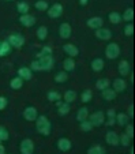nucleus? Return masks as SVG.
Returning a JSON list of instances; mask_svg holds the SVG:
<instances>
[{
  "label": "nucleus",
  "mask_w": 135,
  "mask_h": 154,
  "mask_svg": "<svg viewBox=\"0 0 135 154\" xmlns=\"http://www.w3.org/2000/svg\"><path fill=\"white\" fill-rule=\"evenodd\" d=\"M35 128H37L38 134L42 137H49L51 131H52V124H51L49 119L45 115H40L35 119Z\"/></svg>",
  "instance_id": "obj_1"
},
{
  "label": "nucleus",
  "mask_w": 135,
  "mask_h": 154,
  "mask_svg": "<svg viewBox=\"0 0 135 154\" xmlns=\"http://www.w3.org/2000/svg\"><path fill=\"white\" fill-rule=\"evenodd\" d=\"M120 47L116 42H109L105 48V56L109 60H116L120 56Z\"/></svg>",
  "instance_id": "obj_2"
},
{
  "label": "nucleus",
  "mask_w": 135,
  "mask_h": 154,
  "mask_svg": "<svg viewBox=\"0 0 135 154\" xmlns=\"http://www.w3.org/2000/svg\"><path fill=\"white\" fill-rule=\"evenodd\" d=\"M37 60L40 61V66H41V71H51L53 68V64H55V59L52 55H44L37 57Z\"/></svg>",
  "instance_id": "obj_3"
},
{
  "label": "nucleus",
  "mask_w": 135,
  "mask_h": 154,
  "mask_svg": "<svg viewBox=\"0 0 135 154\" xmlns=\"http://www.w3.org/2000/svg\"><path fill=\"white\" fill-rule=\"evenodd\" d=\"M87 120L93 124V127H101L105 122V113L103 111H96L94 113L89 115Z\"/></svg>",
  "instance_id": "obj_4"
},
{
  "label": "nucleus",
  "mask_w": 135,
  "mask_h": 154,
  "mask_svg": "<svg viewBox=\"0 0 135 154\" xmlns=\"http://www.w3.org/2000/svg\"><path fill=\"white\" fill-rule=\"evenodd\" d=\"M19 150L22 154H33L34 153V143L30 138H25L22 139L21 145H19Z\"/></svg>",
  "instance_id": "obj_5"
},
{
  "label": "nucleus",
  "mask_w": 135,
  "mask_h": 154,
  "mask_svg": "<svg viewBox=\"0 0 135 154\" xmlns=\"http://www.w3.org/2000/svg\"><path fill=\"white\" fill-rule=\"evenodd\" d=\"M47 11H48V17H49L51 19H57V18H60L63 15V6L60 3H55V4H52Z\"/></svg>",
  "instance_id": "obj_6"
},
{
  "label": "nucleus",
  "mask_w": 135,
  "mask_h": 154,
  "mask_svg": "<svg viewBox=\"0 0 135 154\" xmlns=\"http://www.w3.org/2000/svg\"><path fill=\"white\" fill-rule=\"evenodd\" d=\"M8 44L11 45L12 48H22L25 44V37L22 34H18V33H15V34H11L8 37Z\"/></svg>",
  "instance_id": "obj_7"
},
{
  "label": "nucleus",
  "mask_w": 135,
  "mask_h": 154,
  "mask_svg": "<svg viewBox=\"0 0 135 154\" xmlns=\"http://www.w3.org/2000/svg\"><path fill=\"white\" fill-rule=\"evenodd\" d=\"M56 146L59 149L60 151L66 153V151H70L72 149V142H71L68 138H59L57 142H56Z\"/></svg>",
  "instance_id": "obj_8"
},
{
  "label": "nucleus",
  "mask_w": 135,
  "mask_h": 154,
  "mask_svg": "<svg viewBox=\"0 0 135 154\" xmlns=\"http://www.w3.org/2000/svg\"><path fill=\"white\" fill-rule=\"evenodd\" d=\"M35 22H37L35 17H33V15H30V14H23L19 17V23H22V26H25V27L34 26Z\"/></svg>",
  "instance_id": "obj_9"
},
{
  "label": "nucleus",
  "mask_w": 135,
  "mask_h": 154,
  "mask_svg": "<svg viewBox=\"0 0 135 154\" xmlns=\"http://www.w3.org/2000/svg\"><path fill=\"white\" fill-rule=\"evenodd\" d=\"M86 25H87V27H90V29H100V27L104 26V19L101 17H91L89 18L87 20H86Z\"/></svg>",
  "instance_id": "obj_10"
},
{
  "label": "nucleus",
  "mask_w": 135,
  "mask_h": 154,
  "mask_svg": "<svg viewBox=\"0 0 135 154\" xmlns=\"http://www.w3.org/2000/svg\"><path fill=\"white\" fill-rule=\"evenodd\" d=\"M59 34L63 40H68V38L71 37V34H72V27H71V25L67 23V22L62 23L59 27Z\"/></svg>",
  "instance_id": "obj_11"
},
{
  "label": "nucleus",
  "mask_w": 135,
  "mask_h": 154,
  "mask_svg": "<svg viewBox=\"0 0 135 154\" xmlns=\"http://www.w3.org/2000/svg\"><path fill=\"white\" fill-rule=\"evenodd\" d=\"M112 86H113L112 89H113L116 93H123L127 89V82H126V79H123V78H116L112 82Z\"/></svg>",
  "instance_id": "obj_12"
},
{
  "label": "nucleus",
  "mask_w": 135,
  "mask_h": 154,
  "mask_svg": "<svg viewBox=\"0 0 135 154\" xmlns=\"http://www.w3.org/2000/svg\"><path fill=\"white\" fill-rule=\"evenodd\" d=\"M118 71L120 74V76H127L128 74H131V66H130L128 60H120L118 64Z\"/></svg>",
  "instance_id": "obj_13"
},
{
  "label": "nucleus",
  "mask_w": 135,
  "mask_h": 154,
  "mask_svg": "<svg viewBox=\"0 0 135 154\" xmlns=\"http://www.w3.org/2000/svg\"><path fill=\"white\" fill-rule=\"evenodd\" d=\"M37 116H38V112H37V109H35L34 106H27V108H25L23 117L27 120V122H35Z\"/></svg>",
  "instance_id": "obj_14"
},
{
  "label": "nucleus",
  "mask_w": 135,
  "mask_h": 154,
  "mask_svg": "<svg viewBox=\"0 0 135 154\" xmlns=\"http://www.w3.org/2000/svg\"><path fill=\"white\" fill-rule=\"evenodd\" d=\"M96 37L98 40H103V41H108L112 38V32L109 29H105V27H100V29H96Z\"/></svg>",
  "instance_id": "obj_15"
},
{
  "label": "nucleus",
  "mask_w": 135,
  "mask_h": 154,
  "mask_svg": "<svg viewBox=\"0 0 135 154\" xmlns=\"http://www.w3.org/2000/svg\"><path fill=\"white\" fill-rule=\"evenodd\" d=\"M63 51H64L70 57L75 59L76 56H79V49H78V47L74 45V44H64V45H63Z\"/></svg>",
  "instance_id": "obj_16"
},
{
  "label": "nucleus",
  "mask_w": 135,
  "mask_h": 154,
  "mask_svg": "<svg viewBox=\"0 0 135 154\" xmlns=\"http://www.w3.org/2000/svg\"><path fill=\"white\" fill-rule=\"evenodd\" d=\"M105 142L109 146H118L119 145V135L115 132V131H108L105 134Z\"/></svg>",
  "instance_id": "obj_17"
},
{
  "label": "nucleus",
  "mask_w": 135,
  "mask_h": 154,
  "mask_svg": "<svg viewBox=\"0 0 135 154\" xmlns=\"http://www.w3.org/2000/svg\"><path fill=\"white\" fill-rule=\"evenodd\" d=\"M90 67H91V70H93L94 72H101V71L104 70V67H105V63H104L103 59L96 57V59H93V60H91Z\"/></svg>",
  "instance_id": "obj_18"
},
{
  "label": "nucleus",
  "mask_w": 135,
  "mask_h": 154,
  "mask_svg": "<svg viewBox=\"0 0 135 154\" xmlns=\"http://www.w3.org/2000/svg\"><path fill=\"white\" fill-rule=\"evenodd\" d=\"M70 111H71V104L57 101V113H59L60 116H66V115H68Z\"/></svg>",
  "instance_id": "obj_19"
},
{
  "label": "nucleus",
  "mask_w": 135,
  "mask_h": 154,
  "mask_svg": "<svg viewBox=\"0 0 135 154\" xmlns=\"http://www.w3.org/2000/svg\"><path fill=\"white\" fill-rule=\"evenodd\" d=\"M18 76H21L23 81H30L33 78V71L29 67H21L18 70Z\"/></svg>",
  "instance_id": "obj_20"
},
{
  "label": "nucleus",
  "mask_w": 135,
  "mask_h": 154,
  "mask_svg": "<svg viewBox=\"0 0 135 154\" xmlns=\"http://www.w3.org/2000/svg\"><path fill=\"white\" fill-rule=\"evenodd\" d=\"M101 93H103V98L105 100V101H108V102L113 101V100L116 98V94H118L113 89H111V87H106V89L101 90Z\"/></svg>",
  "instance_id": "obj_21"
},
{
  "label": "nucleus",
  "mask_w": 135,
  "mask_h": 154,
  "mask_svg": "<svg viewBox=\"0 0 135 154\" xmlns=\"http://www.w3.org/2000/svg\"><path fill=\"white\" fill-rule=\"evenodd\" d=\"M75 67H76V63H75V60H74V57H67L64 61H63V70H64L66 72L74 71Z\"/></svg>",
  "instance_id": "obj_22"
},
{
  "label": "nucleus",
  "mask_w": 135,
  "mask_h": 154,
  "mask_svg": "<svg viewBox=\"0 0 135 154\" xmlns=\"http://www.w3.org/2000/svg\"><path fill=\"white\" fill-rule=\"evenodd\" d=\"M22 86H23V79L21 76H15L10 81V87L12 90H19V89H22Z\"/></svg>",
  "instance_id": "obj_23"
},
{
  "label": "nucleus",
  "mask_w": 135,
  "mask_h": 154,
  "mask_svg": "<svg viewBox=\"0 0 135 154\" xmlns=\"http://www.w3.org/2000/svg\"><path fill=\"white\" fill-rule=\"evenodd\" d=\"M89 109L86 106H82V108H79V109H78V112H76V120H78V122H83V120H86L89 117Z\"/></svg>",
  "instance_id": "obj_24"
},
{
  "label": "nucleus",
  "mask_w": 135,
  "mask_h": 154,
  "mask_svg": "<svg viewBox=\"0 0 135 154\" xmlns=\"http://www.w3.org/2000/svg\"><path fill=\"white\" fill-rule=\"evenodd\" d=\"M10 52H11V45L8 41H0V57H4Z\"/></svg>",
  "instance_id": "obj_25"
},
{
  "label": "nucleus",
  "mask_w": 135,
  "mask_h": 154,
  "mask_svg": "<svg viewBox=\"0 0 135 154\" xmlns=\"http://www.w3.org/2000/svg\"><path fill=\"white\" fill-rule=\"evenodd\" d=\"M76 97H78V93L75 90H67L64 93V96H63V98H64V102L72 104V102H75Z\"/></svg>",
  "instance_id": "obj_26"
},
{
  "label": "nucleus",
  "mask_w": 135,
  "mask_h": 154,
  "mask_svg": "<svg viewBox=\"0 0 135 154\" xmlns=\"http://www.w3.org/2000/svg\"><path fill=\"white\" fill-rule=\"evenodd\" d=\"M108 19L112 25H119L121 22V15L118 11H112V12H109Z\"/></svg>",
  "instance_id": "obj_27"
},
{
  "label": "nucleus",
  "mask_w": 135,
  "mask_h": 154,
  "mask_svg": "<svg viewBox=\"0 0 135 154\" xmlns=\"http://www.w3.org/2000/svg\"><path fill=\"white\" fill-rule=\"evenodd\" d=\"M109 85H111V81H109L108 78H100L96 82V89L101 91V90H104V89H106V87H109Z\"/></svg>",
  "instance_id": "obj_28"
},
{
  "label": "nucleus",
  "mask_w": 135,
  "mask_h": 154,
  "mask_svg": "<svg viewBox=\"0 0 135 154\" xmlns=\"http://www.w3.org/2000/svg\"><path fill=\"white\" fill-rule=\"evenodd\" d=\"M128 120H130V117L127 113H123V112H121V113H116V124L124 127V125L128 123Z\"/></svg>",
  "instance_id": "obj_29"
},
{
  "label": "nucleus",
  "mask_w": 135,
  "mask_h": 154,
  "mask_svg": "<svg viewBox=\"0 0 135 154\" xmlns=\"http://www.w3.org/2000/svg\"><path fill=\"white\" fill-rule=\"evenodd\" d=\"M91 100H93V91H91L90 89H85V90L82 91V94H81V101H82L83 104H87Z\"/></svg>",
  "instance_id": "obj_30"
},
{
  "label": "nucleus",
  "mask_w": 135,
  "mask_h": 154,
  "mask_svg": "<svg viewBox=\"0 0 135 154\" xmlns=\"http://www.w3.org/2000/svg\"><path fill=\"white\" fill-rule=\"evenodd\" d=\"M121 19H124L127 23L132 22V19H134V8H132V7L126 8V11H124L123 15H121Z\"/></svg>",
  "instance_id": "obj_31"
},
{
  "label": "nucleus",
  "mask_w": 135,
  "mask_h": 154,
  "mask_svg": "<svg viewBox=\"0 0 135 154\" xmlns=\"http://www.w3.org/2000/svg\"><path fill=\"white\" fill-rule=\"evenodd\" d=\"M47 98H48V101H51V102H57L62 100V94H60L59 91L52 90V91H48Z\"/></svg>",
  "instance_id": "obj_32"
},
{
  "label": "nucleus",
  "mask_w": 135,
  "mask_h": 154,
  "mask_svg": "<svg viewBox=\"0 0 135 154\" xmlns=\"http://www.w3.org/2000/svg\"><path fill=\"white\" fill-rule=\"evenodd\" d=\"M68 81V74L66 71H59L55 75V82L56 83H66Z\"/></svg>",
  "instance_id": "obj_33"
},
{
  "label": "nucleus",
  "mask_w": 135,
  "mask_h": 154,
  "mask_svg": "<svg viewBox=\"0 0 135 154\" xmlns=\"http://www.w3.org/2000/svg\"><path fill=\"white\" fill-rule=\"evenodd\" d=\"M17 10H18V12H19L21 15H23V14H29L30 6L26 3V2H19V3L17 4Z\"/></svg>",
  "instance_id": "obj_34"
},
{
  "label": "nucleus",
  "mask_w": 135,
  "mask_h": 154,
  "mask_svg": "<svg viewBox=\"0 0 135 154\" xmlns=\"http://www.w3.org/2000/svg\"><path fill=\"white\" fill-rule=\"evenodd\" d=\"M37 38L38 40H41V41H44V40H47V37H48V27L47 26H40L37 29Z\"/></svg>",
  "instance_id": "obj_35"
},
{
  "label": "nucleus",
  "mask_w": 135,
  "mask_h": 154,
  "mask_svg": "<svg viewBox=\"0 0 135 154\" xmlns=\"http://www.w3.org/2000/svg\"><path fill=\"white\" fill-rule=\"evenodd\" d=\"M131 139H132V138H130L128 135L124 132L123 135H120V137H119V145L124 146V147H128V146L131 145Z\"/></svg>",
  "instance_id": "obj_36"
},
{
  "label": "nucleus",
  "mask_w": 135,
  "mask_h": 154,
  "mask_svg": "<svg viewBox=\"0 0 135 154\" xmlns=\"http://www.w3.org/2000/svg\"><path fill=\"white\" fill-rule=\"evenodd\" d=\"M79 127H81V131H83V132H90L91 130H93V124H91L90 122H89L87 119L83 120V122L79 123Z\"/></svg>",
  "instance_id": "obj_37"
},
{
  "label": "nucleus",
  "mask_w": 135,
  "mask_h": 154,
  "mask_svg": "<svg viewBox=\"0 0 135 154\" xmlns=\"http://www.w3.org/2000/svg\"><path fill=\"white\" fill-rule=\"evenodd\" d=\"M34 7L38 11H47V10L49 8V4H48V2H45V0H37L34 3Z\"/></svg>",
  "instance_id": "obj_38"
},
{
  "label": "nucleus",
  "mask_w": 135,
  "mask_h": 154,
  "mask_svg": "<svg viewBox=\"0 0 135 154\" xmlns=\"http://www.w3.org/2000/svg\"><path fill=\"white\" fill-rule=\"evenodd\" d=\"M87 154H105V149L103 146H91V147L87 149Z\"/></svg>",
  "instance_id": "obj_39"
},
{
  "label": "nucleus",
  "mask_w": 135,
  "mask_h": 154,
  "mask_svg": "<svg viewBox=\"0 0 135 154\" xmlns=\"http://www.w3.org/2000/svg\"><path fill=\"white\" fill-rule=\"evenodd\" d=\"M8 138H10L8 130H7L4 125H0V140L4 142V140H8Z\"/></svg>",
  "instance_id": "obj_40"
},
{
  "label": "nucleus",
  "mask_w": 135,
  "mask_h": 154,
  "mask_svg": "<svg viewBox=\"0 0 135 154\" xmlns=\"http://www.w3.org/2000/svg\"><path fill=\"white\" fill-rule=\"evenodd\" d=\"M124 34H126L127 37H132V34H134V25H132L131 22L124 26Z\"/></svg>",
  "instance_id": "obj_41"
},
{
  "label": "nucleus",
  "mask_w": 135,
  "mask_h": 154,
  "mask_svg": "<svg viewBox=\"0 0 135 154\" xmlns=\"http://www.w3.org/2000/svg\"><path fill=\"white\" fill-rule=\"evenodd\" d=\"M52 53H53L52 48L48 47V45H45V47H42V49L37 53V57H40V56H44V55H52Z\"/></svg>",
  "instance_id": "obj_42"
},
{
  "label": "nucleus",
  "mask_w": 135,
  "mask_h": 154,
  "mask_svg": "<svg viewBox=\"0 0 135 154\" xmlns=\"http://www.w3.org/2000/svg\"><path fill=\"white\" fill-rule=\"evenodd\" d=\"M124 127H126V134L128 135L130 138H134V125H132L131 123H127Z\"/></svg>",
  "instance_id": "obj_43"
},
{
  "label": "nucleus",
  "mask_w": 135,
  "mask_h": 154,
  "mask_svg": "<svg viewBox=\"0 0 135 154\" xmlns=\"http://www.w3.org/2000/svg\"><path fill=\"white\" fill-rule=\"evenodd\" d=\"M30 70H32V71H41L40 61H38V60H33L32 64H30Z\"/></svg>",
  "instance_id": "obj_44"
},
{
  "label": "nucleus",
  "mask_w": 135,
  "mask_h": 154,
  "mask_svg": "<svg viewBox=\"0 0 135 154\" xmlns=\"http://www.w3.org/2000/svg\"><path fill=\"white\" fill-rule=\"evenodd\" d=\"M7 104H8V101H7L6 97L0 96V111H3V109H6Z\"/></svg>",
  "instance_id": "obj_45"
},
{
  "label": "nucleus",
  "mask_w": 135,
  "mask_h": 154,
  "mask_svg": "<svg viewBox=\"0 0 135 154\" xmlns=\"http://www.w3.org/2000/svg\"><path fill=\"white\" fill-rule=\"evenodd\" d=\"M104 124L109 125V127L115 125V124H116V116H115V117H106V120L104 122Z\"/></svg>",
  "instance_id": "obj_46"
},
{
  "label": "nucleus",
  "mask_w": 135,
  "mask_h": 154,
  "mask_svg": "<svg viewBox=\"0 0 135 154\" xmlns=\"http://www.w3.org/2000/svg\"><path fill=\"white\" fill-rule=\"evenodd\" d=\"M127 111H128V117H130V119H132V117H134V105H132V104L130 105Z\"/></svg>",
  "instance_id": "obj_47"
},
{
  "label": "nucleus",
  "mask_w": 135,
  "mask_h": 154,
  "mask_svg": "<svg viewBox=\"0 0 135 154\" xmlns=\"http://www.w3.org/2000/svg\"><path fill=\"white\" fill-rule=\"evenodd\" d=\"M115 116H116L115 109H108V111H106V117H115Z\"/></svg>",
  "instance_id": "obj_48"
},
{
  "label": "nucleus",
  "mask_w": 135,
  "mask_h": 154,
  "mask_svg": "<svg viewBox=\"0 0 135 154\" xmlns=\"http://www.w3.org/2000/svg\"><path fill=\"white\" fill-rule=\"evenodd\" d=\"M6 153V147L2 145V140H0V154H4Z\"/></svg>",
  "instance_id": "obj_49"
},
{
  "label": "nucleus",
  "mask_w": 135,
  "mask_h": 154,
  "mask_svg": "<svg viewBox=\"0 0 135 154\" xmlns=\"http://www.w3.org/2000/svg\"><path fill=\"white\" fill-rule=\"evenodd\" d=\"M87 3H89V0H79L81 6H87Z\"/></svg>",
  "instance_id": "obj_50"
},
{
  "label": "nucleus",
  "mask_w": 135,
  "mask_h": 154,
  "mask_svg": "<svg viewBox=\"0 0 135 154\" xmlns=\"http://www.w3.org/2000/svg\"><path fill=\"white\" fill-rule=\"evenodd\" d=\"M6 2H11V0H6Z\"/></svg>",
  "instance_id": "obj_51"
}]
</instances>
